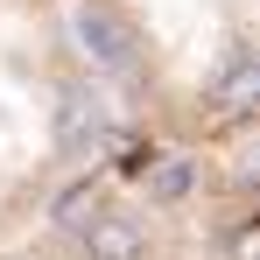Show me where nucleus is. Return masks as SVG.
<instances>
[{
  "label": "nucleus",
  "mask_w": 260,
  "mask_h": 260,
  "mask_svg": "<svg viewBox=\"0 0 260 260\" xmlns=\"http://www.w3.org/2000/svg\"><path fill=\"white\" fill-rule=\"evenodd\" d=\"M239 253V190L218 197L211 162L183 148H134L78 169L49 197V218L0 246V260H232Z\"/></svg>",
  "instance_id": "1"
},
{
  "label": "nucleus",
  "mask_w": 260,
  "mask_h": 260,
  "mask_svg": "<svg viewBox=\"0 0 260 260\" xmlns=\"http://www.w3.org/2000/svg\"><path fill=\"white\" fill-rule=\"evenodd\" d=\"M127 43L162 141H239L253 91V0H85Z\"/></svg>",
  "instance_id": "2"
},
{
  "label": "nucleus",
  "mask_w": 260,
  "mask_h": 260,
  "mask_svg": "<svg viewBox=\"0 0 260 260\" xmlns=\"http://www.w3.org/2000/svg\"><path fill=\"white\" fill-rule=\"evenodd\" d=\"M28 7L36 0H0V43ZM85 120H99V106H85V63L56 21L43 43H28L0 71V239L43 211L56 183L85 169V155L99 148Z\"/></svg>",
  "instance_id": "3"
}]
</instances>
